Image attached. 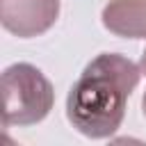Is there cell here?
<instances>
[{
    "instance_id": "3",
    "label": "cell",
    "mask_w": 146,
    "mask_h": 146,
    "mask_svg": "<svg viewBox=\"0 0 146 146\" xmlns=\"http://www.w3.org/2000/svg\"><path fill=\"white\" fill-rule=\"evenodd\" d=\"M59 16V0H0V23L18 39L48 32Z\"/></svg>"
},
{
    "instance_id": "1",
    "label": "cell",
    "mask_w": 146,
    "mask_h": 146,
    "mask_svg": "<svg viewBox=\"0 0 146 146\" xmlns=\"http://www.w3.org/2000/svg\"><path fill=\"white\" fill-rule=\"evenodd\" d=\"M141 71L119 52H100L73 82L66 98L68 123L89 139L112 137L125 116L130 94L137 89Z\"/></svg>"
},
{
    "instance_id": "4",
    "label": "cell",
    "mask_w": 146,
    "mask_h": 146,
    "mask_svg": "<svg viewBox=\"0 0 146 146\" xmlns=\"http://www.w3.org/2000/svg\"><path fill=\"white\" fill-rule=\"evenodd\" d=\"M103 25L123 39H146V0H110L103 7Z\"/></svg>"
},
{
    "instance_id": "5",
    "label": "cell",
    "mask_w": 146,
    "mask_h": 146,
    "mask_svg": "<svg viewBox=\"0 0 146 146\" xmlns=\"http://www.w3.org/2000/svg\"><path fill=\"white\" fill-rule=\"evenodd\" d=\"M139 71H141V75H146V50L141 52V59H139Z\"/></svg>"
},
{
    "instance_id": "6",
    "label": "cell",
    "mask_w": 146,
    "mask_h": 146,
    "mask_svg": "<svg viewBox=\"0 0 146 146\" xmlns=\"http://www.w3.org/2000/svg\"><path fill=\"white\" fill-rule=\"evenodd\" d=\"M141 110H144V116H146V91H144V98H141Z\"/></svg>"
},
{
    "instance_id": "2",
    "label": "cell",
    "mask_w": 146,
    "mask_h": 146,
    "mask_svg": "<svg viewBox=\"0 0 146 146\" xmlns=\"http://www.w3.org/2000/svg\"><path fill=\"white\" fill-rule=\"evenodd\" d=\"M55 105L50 80L32 64L18 62L2 71V123L34 125L41 123Z\"/></svg>"
}]
</instances>
